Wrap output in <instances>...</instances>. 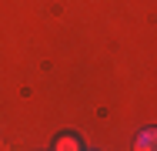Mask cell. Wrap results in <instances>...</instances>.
Segmentation results:
<instances>
[{
	"instance_id": "obj_1",
	"label": "cell",
	"mask_w": 157,
	"mask_h": 151,
	"mask_svg": "<svg viewBox=\"0 0 157 151\" xmlns=\"http://www.w3.org/2000/svg\"><path fill=\"white\" fill-rule=\"evenodd\" d=\"M134 151H157V131H154V128H147V131H140V134H137Z\"/></svg>"
},
{
	"instance_id": "obj_2",
	"label": "cell",
	"mask_w": 157,
	"mask_h": 151,
	"mask_svg": "<svg viewBox=\"0 0 157 151\" xmlns=\"http://www.w3.org/2000/svg\"><path fill=\"white\" fill-rule=\"evenodd\" d=\"M54 151H84V145H80V141H77L74 134H63V138H57Z\"/></svg>"
}]
</instances>
